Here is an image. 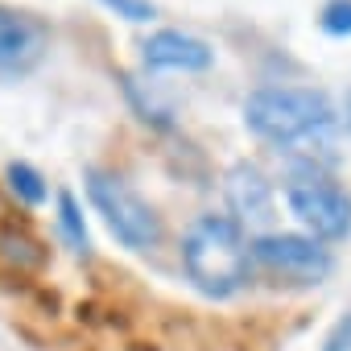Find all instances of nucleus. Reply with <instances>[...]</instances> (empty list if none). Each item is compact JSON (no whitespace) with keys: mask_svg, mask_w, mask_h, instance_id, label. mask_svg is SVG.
<instances>
[{"mask_svg":"<svg viewBox=\"0 0 351 351\" xmlns=\"http://www.w3.org/2000/svg\"><path fill=\"white\" fill-rule=\"evenodd\" d=\"M244 124L265 145L314 157V149L330 145L339 116L330 95L318 87H256L244 99Z\"/></svg>","mask_w":351,"mask_h":351,"instance_id":"1","label":"nucleus"},{"mask_svg":"<svg viewBox=\"0 0 351 351\" xmlns=\"http://www.w3.org/2000/svg\"><path fill=\"white\" fill-rule=\"evenodd\" d=\"M182 269L207 298H232L248 281V240L232 215H199L182 236Z\"/></svg>","mask_w":351,"mask_h":351,"instance_id":"2","label":"nucleus"},{"mask_svg":"<svg viewBox=\"0 0 351 351\" xmlns=\"http://www.w3.org/2000/svg\"><path fill=\"white\" fill-rule=\"evenodd\" d=\"M83 186H87L91 207L104 215L108 232H112L124 248L149 252V248L161 244V236H165L161 215H157L124 178H116V173H108V169H87V173H83Z\"/></svg>","mask_w":351,"mask_h":351,"instance_id":"3","label":"nucleus"},{"mask_svg":"<svg viewBox=\"0 0 351 351\" xmlns=\"http://www.w3.org/2000/svg\"><path fill=\"white\" fill-rule=\"evenodd\" d=\"M285 203H289L293 219L306 228L310 240L335 244V240L351 236V195H347V186H339L318 165H306V169L289 173Z\"/></svg>","mask_w":351,"mask_h":351,"instance_id":"4","label":"nucleus"},{"mask_svg":"<svg viewBox=\"0 0 351 351\" xmlns=\"http://www.w3.org/2000/svg\"><path fill=\"white\" fill-rule=\"evenodd\" d=\"M248 261L281 285H318L335 269L330 248L310 236H298V232H273V236L252 240Z\"/></svg>","mask_w":351,"mask_h":351,"instance_id":"5","label":"nucleus"},{"mask_svg":"<svg viewBox=\"0 0 351 351\" xmlns=\"http://www.w3.org/2000/svg\"><path fill=\"white\" fill-rule=\"evenodd\" d=\"M50 50V25L17 5H0V83H17L42 66Z\"/></svg>","mask_w":351,"mask_h":351,"instance_id":"6","label":"nucleus"},{"mask_svg":"<svg viewBox=\"0 0 351 351\" xmlns=\"http://www.w3.org/2000/svg\"><path fill=\"white\" fill-rule=\"evenodd\" d=\"M141 58H145L149 71H186V75H195V71H207L215 62V50H211V42H203L186 29H157L141 46Z\"/></svg>","mask_w":351,"mask_h":351,"instance_id":"7","label":"nucleus"},{"mask_svg":"<svg viewBox=\"0 0 351 351\" xmlns=\"http://www.w3.org/2000/svg\"><path fill=\"white\" fill-rule=\"evenodd\" d=\"M223 191H228L232 219L240 228H261V223L273 219V186H269V178H265L256 165H248V161L232 165Z\"/></svg>","mask_w":351,"mask_h":351,"instance_id":"8","label":"nucleus"},{"mask_svg":"<svg viewBox=\"0 0 351 351\" xmlns=\"http://www.w3.org/2000/svg\"><path fill=\"white\" fill-rule=\"evenodd\" d=\"M5 182H9V191L17 195V203H25V207H42V203L50 199L46 178H42L29 161H9V165H5Z\"/></svg>","mask_w":351,"mask_h":351,"instance_id":"9","label":"nucleus"},{"mask_svg":"<svg viewBox=\"0 0 351 351\" xmlns=\"http://www.w3.org/2000/svg\"><path fill=\"white\" fill-rule=\"evenodd\" d=\"M58 228L66 236V244L75 252H91V236H87V223H83V207L71 191H58Z\"/></svg>","mask_w":351,"mask_h":351,"instance_id":"10","label":"nucleus"},{"mask_svg":"<svg viewBox=\"0 0 351 351\" xmlns=\"http://www.w3.org/2000/svg\"><path fill=\"white\" fill-rule=\"evenodd\" d=\"M0 256L13 261L17 269H38V265L46 261L42 244H38L34 236H25V232H5V236H0Z\"/></svg>","mask_w":351,"mask_h":351,"instance_id":"11","label":"nucleus"},{"mask_svg":"<svg viewBox=\"0 0 351 351\" xmlns=\"http://www.w3.org/2000/svg\"><path fill=\"white\" fill-rule=\"evenodd\" d=\"M318 25L326 38H351V0H326L318 13Z\"/></svg>","mask_w":351,"mask_h":351,"instance_id":"12","label":"nucleus"},{"mask_svg":"<svg viewBox=\"0 0 351 351\" xmlns=\"http://www.w3.org/2000/svg\"><path fill=\"white\" fill-rule=\"evenodd\" d=\"M99 5H104L108 13H116V17L132 21V25H145V21H153V17H157L153 0H99Z\"/></svg>","mask_w":351,"mask_h":351,"instance_id":"13","label":"nucleus"},{"mask_svg":"<svg viewBox=\"0 0 351 351\" xmlns=\"http://www.w3.org/2000/svg\"><path fill=\"white\" fill-rule=\"evenodd\" d=\"M322 351H351V314H347V318H339V322L330 326V335H326Z\"/></svg>","mask_w":351,"mask_h":351,"instance_id":"14","label":"nucleus"},{"mask_svg":"<svg viewBox=\"0 0 351 351\" xmlns=\"http://www.w3.org/2000/svg\"><path fill=\"white\" fill-rule=\"evenodd\" d=\"M347 124H351V95H347Z\"/></svg>","mask_w":351,"mask_h":351,"instance_id":"15","label":"nucleus"}]
</instances>
